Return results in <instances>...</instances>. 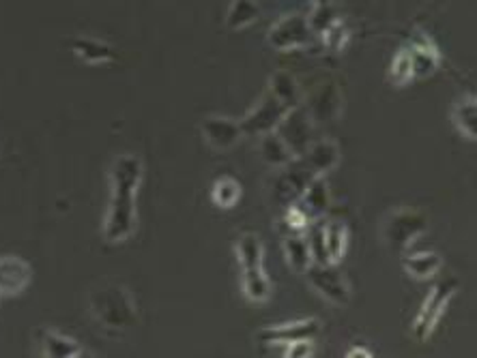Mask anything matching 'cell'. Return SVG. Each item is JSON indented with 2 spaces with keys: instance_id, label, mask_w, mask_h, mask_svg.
I'll return each instance as SVG.
<instances>
[{
  "instance_id": "obj_1",
  "label": "cell",
  "mask_w": 477,
  "mask_h": 358,
  "mask_svg": "<svg viewBox=\"0 0 477 358\" xmlns=\"http://www.w3.org/2000/svg\"><path fill=\"white\" fill-rule=\"evenodd\" d=\"M145 165L142 159L125 153L114 159L110 168V185H112V196H110V206L103 222V239L110 245L128 240L136 232V194L142 183Z\"/></svg>"
},
{
  "instance_id": "obj_2",
  "label": "cell",
  "mask_w": 477,
  "mask_h": 358,
  "mask_svg": "<svg viewBox=\"0 0 477 358\" xmlns=\"http://www.w3.org/2000/svg\"><path fill=\"white\" fill-rule=\"evenodd\" d=\"M91 313L108 330H128L138 324V307L123 285L103 284L89 296Z\"/></svg>"
},
{
  "instance_id": "obj_3",
  "label": "cell",
  "mask_w": 477,
  "mask_h": 358,
  "mask_svg": "<svg viewBox=\"0 0 477 358\" xmlns=\"http://www.w3.org/2000/svg\"><path fill=\"white\" fill-rule=\"evenodd\" d=\"M237 258L243 268V294L252 302H265L271 296L265 268H262V242L256 234H243L237 240Z\"/></svg>"
},
{
  "instance_id": "obj_4",
  "label": "cell",
  "mask_w": 477,
  "mask_h": 358,
  "mask_svg": "<svg viewBox=\"0 0 477 358\" xmlns=\"http://www.w3.org/2000/svg\"><path fill=\"white\" fill-rule=\"evenodd\" d=\"M456 290H458V279L452 277V275H446V277H441L435 285H432L430 294L426 296L424 305H421L418 318H415L413 322V335L420 341L430 337L437 322L441 319L443 313H446L449 301H452L454 294H456Z\"/></svg>"
},
{
  "instance_id": "obj_5",
  "label": "cell",
  "mask_w": 477,
  "mask_h": 358,
  "mask_svg": "<svg viewBox=\"0 0 477 358\" xmlns=\"http://www.w3.org/2000/svg\"><path fill=\"white\" fill-rule=\"evenodd\" d=\"M428 230V219L418 211H402L392 213L383 223V240L389 247V251L402 256L409 249L411 242L421 236Z\"/></svg>"
},
{
  "instance_id": "obj_6",
  "label": "cell",
  "mask_w": 477,
  "mask_h": 358,
  "mask_svg": "<svg viewBox=\"0 0 477 358\" xmlns=\"http://www.w3.org/2000/svg\"><path fill=\"white\" fill-rule=\"evenodd\" d=\"M290 109L293 108L267 86L256 106L241 118V131H243V135H262L267 131H273Z\"/></svg>"
},
{
  "instance_id": "obj_7",
  "label": "cell",
  "mask_w": 477,
  "mask_h": 358,
  "mask_svg": "<svg viewBox=\"0 0 477 358\" xmlns=\"http://www.w3.org/2000/svg\"><path fill=\"white\" fill-rule=\"evenodd\" d=\"M305 277H308L310 285L314 288L322 299L331 301L333 305L344 307L350 301V288L347 279L342 277V273L338 271L336 264H316L312 262L305 268Z\"/></svg>"
},
{
  "instance_id": "obj_8",
  "label": "cell",
  "mask_w": 477,
  "mask_h": 358,
  "mask_svg": "<svg viewBox=\"0 0 477 358\" xmlns=\"http://www.w3.org/2000/svg\"><path fill=\"white\" fill-rule=\"evenodd\" d=\"M267 39L276 49H295L310 46L314 41V31L304 13H288L271 26Z\"/></svg>"
},
{
  "instance_id": "obj_9",
  "label": "cell",
  "mask_w": 477,
  "mask_h": 358,
  "mask_svg": "<svg viewBox=\"0 0 477 358\" xmlns=\"http://www.w3.org/2000/svg\"><path fill=\"white\" fill-rule=\"evenodd\" d=\"M316 179V174L308 168V163L301 157L290 159V162L284 165V172H279L276 179V200L282 204V206H290L295 204L308 189V185Z\"/></svg>"
},
{
  "instance_id": "obj_10",
  "label": "cell",
  "mask_w": 477,
  "mask_h": 358,
  "mask_svg": "<svg viewBox=\"0 0 477 358\" xmlns=\"http://www.w3.org/2000/svg\"><path fill=\"white\" fill-rule=\"evenodd\" d=\"M273 131L282 137L284 144L290 148V153H293L295 157L304 155L312 144V120L304 106L290 109Z\"/></svg>"
},
{
  "instance_id": "obj_11",
  "label": "cell",
  "mask_w": 477,
  "mask_h": 358,
  "mask_svg": "<svg viewBox=\"0 0 477 358\" xmlns=\"http://www.w3.org/2000/svg\"><path fill=\"white\" fill-rule=\"evenodd\" d=\"M318 333H321V322L316 318H304L297 322L261 328L256 333V341L262 345H290L295 341H314Z\"/></svg>"
},
{
  "instance_id": "obj_12",
  "label": "cell",
  "mask_w": 477,
  "mask_h": 358,
  "mask_svg": "<svg viewBox=\"0 0 477 358\" xmlns=\"http://www.w3.org/2000/svg\"><path fill=\"white\" fill-rule=\"evenodd\" d=\"M342 108L344 97L340 92V86L333 80H327L318 84L316 91L312 92L305 112H308L312 123H331L340 117Z\"/></svg>"
},
{
  "instance_id": "obj_13",
  "label": "cell",
  "mask_w": 477,
  "mask_h": 358,
  "mask_svg": "<svg viewBox=\"0 0 477 358\" xmlns=\"http://www.w3.org/2000/svg\"><path fill=\"white\" fill-rule=\"evenodd\" d=\"M200 131L202 135H205L207 144L216 148V151H228V148L239 144L241 137H243L239 120L228 117H217V114L202 118Z\"/></svg>"
},
{
  "instance_id": "obj_14",
  "label": "cell",
  "mask_w": 477,
  "mask_h": 358,
  "mask_svg": "<svg viewBox=\"0 0 477 358\" xmlns=\"http://www.w3.org/2000/svg\"><path fill=\"white\" fill-rule=\"evenodd\" d=\"M32 279V268L18 256L0 258V296H18Z\"/></svg>"
},
{
  "instance_id": "obj_15",
  "label": "cell",
  "mask_w": 477,
  "mask_h": 358,
  "mask_svg": "<svg viewBox=\"0 0 477 358\" xmlns=\"http://www.w3.org/2000/svg\"><path fill=\"white\" fill-rule=\"evenodd\" d=\"M407 49L411 54V63H413L415 78H426V75L435 74L438 65H441V52H438V48L424 32H418Z\"/></svg>"
},
{
  "instance_id": "obj_16",
  "label": "cell",
  "mask_w": 477,
  "mask_h": 358,
  "mask_svg": "<svg viewBox=\"0 0 477 358\" xmlns=\"http://www.w3.org/2000/svg\"><path fill=\"white\" fill-rule=\"evenodd\" d=\"M295 204H299V208L310 217V222L322 219L331 206V197H329V185L325 176H316L314 180L308 185V189L301 194V197Z\"/></svg>"
},
{
  "instance_id": "obj_17",
  "label": "cell",
  "mask_w": 477,
  "mask_h": 358,
  "mask_svg": "<svg viewBox=\"0 0 477 358\" xmlns=\"http://www.w3.org/2000/svg\"><path fill=\"white\" fill-rule=\"evenodd\" d=\"M308 163V168L316 176H325L329 170H333L340 162V146L333 140H318L312 142L308 151L304 155H299Z\"/></svg>"
},
{
  "instance_id": "obj_18",
  "label": "cell",
  "mask_w": 477,
  "mask_h": 358,
  "mask_svg": "<svg viewBox=\"0 0 477 358\" xmlns=\"http://www.w3.org/2000/svg\"><path fill=\"white\" fill-rule=\"evenodd\" d=\"M71 49H74L75 57L91 65H103L117 60V52H114L112 46L100 39H93V37H75L71 41Z\"/></svg>"
},
{
  "instance_id": "obj_19",
  "label": "cell",
  "mask_w": 477,
  "mask_h": 358,
  "mask_svg": "<svg viewBox=\"0 0 477 358\" xmlns=\"http://www.w3.org/2000/svg\"><path fill=\"white\" fill-rule=\"evenodd\" d=\"M40 344L43 348V354L52 358H75L84 354L78 341L58 333V330H41Z\"/></svg>"
},
{
  "instance_id": "obj_20",
  "label": "cell",
  "mask_w": 477,
  "mask_h": 358,
  "mask_svg": "<svg viewBox=\"0 0 477 358\" xmlns=\"http://www.w3.org/2000/svg\"><path fill=\"white\" fill-rule=\"evenodd\" d=\"M402 266L411 277L415 279H432L443 266L441 256L435 251L421 253H402Z\"/></svg>"
},
{
  "instance_id": "obj_21",
  "label": "cell",
  "mask_w": 477,
  "mask_h": 358,
  "mask_svg": "<svg viewBox=\"0 0 477 358\" xmlns=\"http://www.w3.org/2000/svg\"><path fill=\"white\" fill-rule=\"evenodd\" d=\"M452 123L456 125L460 135H464L467 140H475L477 137V106L475 97L467 95L460 97L452 108Z\"/></svg>"
},
{
  "instance_id": "obj_22",
  "label": "cell",
  "mask_w": 477,
  "mask_h": 358,
  "mask_svg": "<svg viewBox=\"0 0 477 358\" xmlns=\"http://www.w3.org/2000/svg\"><path fill=\"white\" fill-rule=\"evenodd\" d=\"M261 157L273 168H284L290 159H295L290 148L284 144V140L276 131H267L261 135Z\"/></svg>"
},
{
  "instance_id": "obj_23",
  "label": "cell",
  "mask_w": 477,
  "mask_h": 358,
  "mask_svg": "<svg viewBox=\"0 0 477 358\" xmlns=\"http://www.w3.org/2000/svg\"><path fill=\"white\" fill-rule=\"evenodd\" d=\"M261 7L256 0H230L226 11V26L233 31H241L259 20Z\"/></svg>"
},
{
  "instance_id": "obj_24",
  "label": "cell",
  "mask_w": 477,
  "mask_h": 358,
  "mask_svg": "<svg viewBox=\"0 0 477 358\" xmlns=\"http://www.w3.org/2000/svg\"><path fill=\"white\" fill-rule=\"evenodd\" d=\"M284 253H287V260L290 266L299 273H305V268L312 264L308 239L301 234H290L284 239Z\"/></svg>"
},
{
  "instance_id": "obj_25",
  "label": "cell",
  "mask_w": 477,
  "mask_h": 358,
  "mask_svg": "<svg viewBox=\"0 0 477 358\" xmlns=\"http://www.w3.org/2000/svg\"><path fill=\"white\" fill-rule=\"evenodd\" d=\"M269 88H271L276 95L282 97L290 108L301 106V88L297 80L293 78V74H288V71H276V74L271 75V80H269Z\"/></svg>"
},
{
  "instance_id": "obj_26",
  "label": "cell",
  "mask_w": 477,
  "mask_h": 358,
  "mask_svg": "<svg viewBox=\"0 0 477 358\" xmlns=\"http://www.w3.org/2000/svg\"><path fill=\"white\" fill-rule=\"evenodd\" d=\"M325 245H327V256L329 262L338 264L347 253L349 245V230L347 225L340 222L325 223Z\"/></svg>"
},
{
  "instance_id": "obj_27",
  "label": "cell",
  "mask_w": 477,
  "mask_h": 358,
  "mask_svg": "<svg viewBox=\"0 0 477 358\" xmlns=\"http://www.w3.org/2000/svg\"><path fill=\"white\" fill-rule=\"evenodd\" d=\"M211 197L219 208H233L241 197V185L233 176H222V179L213 183Z\"/></svg>"
},
{
  "instance_id": "obj_28",
  "label": "cell",
  "mask_w": 477,
  "mask_h": 358,
  "mask_svg": "<svg viewBox=\"0 0 477 358\" xmlns=\"http://www.w3.org/2000/svg\"><path fill=\"white\" fill-rule=\"evenodd\" d=\"M413 78L415 75H413V63H411V54L407 48H402L392 60V67H389V80H392L396 86H404Z\"/></svg>"
},
{
  "instance_id": "obj_29",
  "label": "cell",
  "mask_w": 477,
  "mask_h": 358,
  "mask_svg": "<svg viewBox=\"0 0 477 358\" xmlns=\"http://www.w3.org/2000/svg\"><path fill=\"white\" fill-rule=\"evenodd\" d=\"M282 223L290 234H301V232H305V230H308V225L312 222H310L308 214L301 211L299 204H290V206H287V213H284Z\"/></svg>"
},
{
  "instance_id": "obj_30",
  "label": "cell",
  "mask_w": 477,
  "mask_h": 358,
  "mask_svg": "<svg viewBox=\"0 0 477 358\" xmlns=\"http://www.w3.org/2000/svg\"><path fill=\"white\" fill-rule=\"evenodd\" d=\"M321 37L329 49H333V52H340V49L344 48V43H347V39H349V31H347V26H344V22L338 18L331 26H329L327 31L321 32Z\"/></svg>"
},
{
  "instance_id": "obj_31",
  "label": "cell",
  "mask_w": 477,
  "mask_h": 358,
  "mask_svg": "<svg viewBox=\"0 0 477 358\" xmlns=\"http://www.w3.org/2000/svg\"><path fill=\"white\" fill-rule=\"evenodd\" d=\"M287 356H293V358H305V356H312V339H305V341H295V344L287 345Z\"/></svg>"
},
{
  "instance_id": "obj_32",
  "label": "cell",
  "mask_w": 477,
  "mask_h": 358,
  "mask_svg": "<svg viewBox=\"0 0 477 358\" xmlns=\"http://www.w3.org/2000/svg\"><path fill=\"white\" fill-rule=\"evenodd\" d=\"M347 356L349 358H355V356H366V358H368V356H372V352L366 350V348H350L347 352Z\"/></svg>"
}]
</instances>
